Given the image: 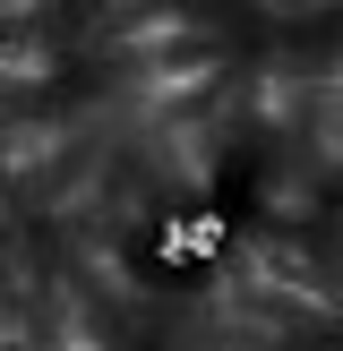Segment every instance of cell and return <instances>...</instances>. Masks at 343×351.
<instances>
[{
  "instance_id": "1",
  "label": "cell",
  "mask_w": 343,
  "mask_h": 351,
  "mask_svg": "<svg viewBox=\"0 0 343 351\" xmlns=\"http://www.w3.org/2000/svg\"><path fill=\"white\" fill-rule=\"evenodd\" d=\"M215 240H223V223H163V249L180 257V266H198V257H215Z\"/></svg>"
}]
</instances>
